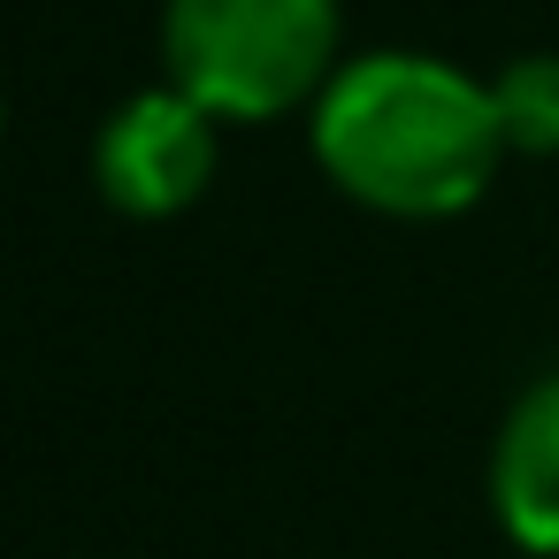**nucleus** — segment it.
Segmentation results:
<instances>
[{
	"mask_svg": "<svg viewBox=\"0 0 559 559\" xmlns=\"http://www.w3.org/2000/svg\"><path fill=\"white\" fill-rule=\"evenodd\" d=\"M337 55V0H169L162 62L215 123H269L299 108Z\"/></svg>",
	"mask_w": 559,
	"mask_h": 559,
	"instance_id": "2",
	"label": "nucleus"
},
{
	"mask_svg": "<svg viewBox=\"0 0 559 559\" xmlns=\"http://www.w3.org/2000/svg\"><path fill=\"white\" fill-rule=\"evenodd\" d=\"M490 513L521 551L559 559V376H536L506 406L490 444Z\"/></svg>",
	"mask_w": 559,
	"mask_h": 559,
	"instance_id": "4",
	"label": "nucleus"
},
{
	"mask_svg": "<svg viewBox=\"0 0 559 559\" xmlns=\"http://www.w3.org/2000/svg\"><path fill=\"white\" fill-rule=\"evenodd\" d=\"M506 154L490 85L437 55H360L322 85L314 162L376 215L437 223L490 192Z\"/></svg>",
	"mask_w": 559,
	"mask_h": 559,
	"instance_id": "1",
	"label": "nucleus"
},
{
	"mask_svg": "<svg viewBox=\"0 0 559 559\" xmlns=\"http://www.w3.org/2000/svg\"><path fill=\"white\" fill-rule=\"evenodd\" d=\"M490 108L513 154H559V55H521L490 78Z\"/></svg>",
	"mask_w": 559,
	"mask_h": 559,
	"instance_id": "5",
	"label": "nucleus"
},
{
	"mask_svg": "<svg viewBox=\"0 0 559 559\" xmlns=\"http://www.w3.org/2000/svg\"><path fill=\"white\" fill-rule=\"evenodd\" d=\"M215 177V116L177 85L123 100L93 139V185L123 215H177Z\"/></svg>",
	"mask_w": 559,
	"mask_h": 559,
	"instance_id": "3",
	"label": "nucleus"
}]
</instances>
